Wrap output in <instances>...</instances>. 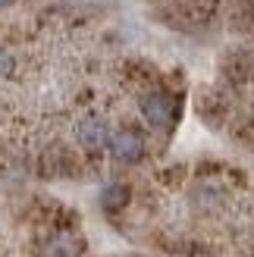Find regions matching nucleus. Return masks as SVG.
<instances>
[{
  "instance_id": "obj_1",
  "label": "nucleus",
  "mask_w": 254,
  "mask_h": 257,
  "mask_svg": "<svg viewBox=\"0 0 254 257\" xmlns=\"http://www.w3.org/2000/svg\"><path fill=\"white\" fill-rule=\"evenodd\" d=\"M107 145H110L113 160H119V163H138L142 154H145V138L138 135L135 128H119V132H113Z\"/></svg>"
},
{
  "instance_id": "obj_2",
  "label": "nucleus",
  "mask_w": 254,
  "mask_h": 257,
  "mask_svg": "<svg viewBox=\"0 0 254 257\" xmlns=\"http://www.w3.org/2000/svg\"><path fill=\"white\" fill-rule=\"evenodd\" d=\"M173 113H176V104H173V97L167 91H154V94H148L142 100V116L151 122V125H170L173 122Z\"/></svg>"
},
{
  "instance_id": "obj_3",
  "label": "nucleus",
  "mask_w": 254,
  "mask_h": 257,
  "mask_svg": "<svg viewBox=\"0 0 254 257\" xmlns=\"http://www.w3.org/2000/svg\"><path fill=\"white\" fill-rule=\"evenodd\" d=\"M75 138L85 151H97L110 141V132H107V122L97 119V116H85L79 125H75Z\"/></svg>"
},
{
  "instance_id": "obj_4",
  "label": "nucleus",
  "mask_w": 254,
  "mask_h": 257,
  "mask_svg": "<svg viewBox=\"0 0 254 257\" xmlns=\"http://www.w3.org/2000/svg\"><path fill=\"white\" fill-rule=\"evenodd\" d=\"M125 198H129V188H125V185H110V188L104 191V204H107L110 210H113V207H122Z\"/></svg>"
},
{
  "instance_id": "obj_5",
  "label": "nucleus",
  "mask_w": 254,
  "mask_h": 257,
  "mask_svg": "<svg viewBox=\"0 0 254 257\" xmlns=\"http://www.w3.org/2000/svg\"><path fill=\"white\" fill-rule=\"evenodd\" d=\"M75 251L69 248V238H57L54 248H50V257H72Z\"/></svg>"
},
{
  "instance_id": "obj_6",
  "label": "nucleus",
  "mask_w": 254,
  "mask_h": 257,
  "mask_svg": "<svg viewBox=\"0 0 254 257\" xmlns=\"http://www.w3.org/2000/svg\"><path fill=\"white\" fill-rule=\"evenodd\" d=\"M10 69H13V57L7 54V50H0V79H7Z\"/></svg>"
},
{
  "instance_id": "obj_7",
  "label": "nucleus",
  "mask_w": 254,
  "mask_h": 257,
  "mask_svg": "<svg viewBox=\"0 0 254 257\" xmlns=\"http://www.w3.org/2000/svg\"><path fill=\"white\" fill-rule=\"evenodd\" d=\"M10 4H13V0H0V10H7Z\"/></svg>"
}]
</instances>
